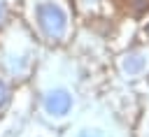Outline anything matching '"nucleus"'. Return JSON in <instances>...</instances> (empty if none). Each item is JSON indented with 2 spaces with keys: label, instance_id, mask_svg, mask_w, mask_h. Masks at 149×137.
Returning a JSON list of instances; mask_svg holds the SVG:
<instances>
[{
  "label": "nucleus",
  "instance_id": "nucleus-1",
  "mask_svg": "<svg viewBox=\"0 0 149 137\" xmlns=\"http://www.w3.org/2000/svg\"><path fill=\"white\" fill-rule=\"evenodd\" d=\"M28 19L35 33L49 44L63 42L70 30V14L63 0H28Z\"/></svg>",
  "mask_w": 149,
  "mask_h": 137
},
{
  "label": "nucleus",
  "instance_id": "nucleus-6",
  "mask_svg": "<svg viewBox=\"0 0 149 137\" xmlns=\"http://www.w3.org/2000/svg\"><path fill=\"white\" fill-rule=\"evenodd\" d=\"M79 137H100L98 132H91V130H84V132H79Z\"/></svg>",
  "mask_w": 149,
  "mask_h": 137
},
{
  "label": "nucleus",
  "instance_id": "nucleus-2",
  "mask_svg": "<svg viewBox=\"0 0 149 137\" xmlns=\"http://www.w3.org/2000/svg\"><path fill=\"white\" fill-rule=\"evenodd\" d=\"M72 104H74V98H72V93L68 91V88H51V91H47L44 95H42V109H44V114L47 116H51V118H63V116H68L70 114V109H72Z\"/></svg>",
  "mask_w": 149,
  "mask_h": 137
},
{
  "label": "nucleus",
  "instance_id": "nucleus-4",
  "mask_svg": "<svg viewBox=\"0 0 149 137\" xmlns=\"http://www.w3.org/2000/svg\"><path fill=\"white\" fill-rule=\"evenodd\" d=\"M9 86H7V81L5 79H0V109H5L7 107V102H9Z\"/></svg>",
  "mask_w": 149,
  "mask_h": 137
},
{
  "label": "nucleus",
  "instance_id": "nucleus-3",
  "mask_svg": "<svg viewBox=\"0 0 149 137\" xmlns=\"http://www.w3.org/2000/svg\"><path fill=\"white\" fill-rule=\"evenodd\" d=\"M144 67H147V53L140 51V49L128 51V53L121 58V70H123V74H128V77L140 74Z\"/></svg>",
  "mask_w": 149,
  "mask_h": 137
},
{
  "label": "nucleus",
  "instance_id": "nucleus-5",
  "mask_svg": "<svg viewBox=\"0 0 149 137\" xmlns=\"http://www.w3.org/2000/svg\"><path fill=\"white\" fill-rule=\"evenodd\" d=\"M7 16H9V7H7V2H5V0H0V28L5 26Z\"/></svg>",
  "mask_w": 149,
  "mask_h": 137
}]
</instances>
